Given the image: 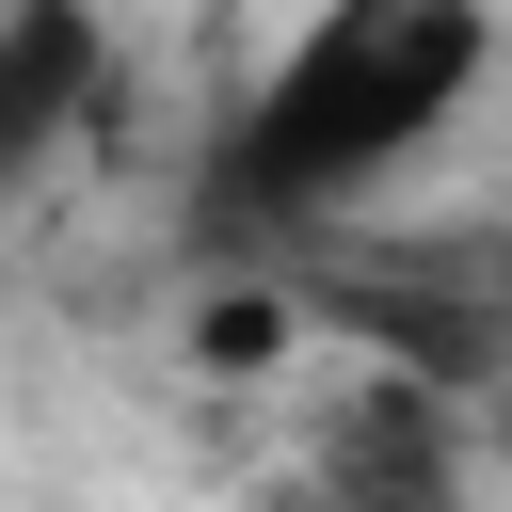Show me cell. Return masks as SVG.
Instances as JSON below:
<instances>
[{"label": "cell", "instance_id": "1", "mask_svg": "<svg viewBox=\"0 0 512 512\" xmlns=\"http://www.w3.org/2000/svg\"><path fill=\"white\" fill-rule=\"evenodd\" d=\"M496 16L480 0H320L304 48L208 128V176H192V224L208 240H272V224H320L352 208L384 160H416L464 80H480Z\"/></svg>", "mask_w": 512, "mask_h": 512}, {"label": "cell", "instance_id": "2", "mask_svg": "<svg viewBox=\"0 0 512 512\" xmlns=\"http://www.w3.org/2000/svg\"><path fill=\"white\" fill-rule=\"evenodd\" d=\"M304 336H352L368 368L416 384H512V256L480 240H384V256H320L304 272Z\"/></svg>", "mask_w": 512, "mask_h": 512}, {"label": "cell", "instance_id": "3", "mask_svg": "<svg viewBox=\"0 0 512 512\" xmlns=\"http://www.w3.org/2000/svg\"><path fill=\"white\" fill-rule=\"evenodd\" d=\"M96 96H112V32H96V0H0V192H16Z\"/></svg>", "mask_w": 512, "mask_h": 512}, {"label": "cell", "instance_id": "4", "mask_svg": "<svg viewBox=\"0 0 512 512\" xmlns=\"http://www.w3.org/2000/svg\"><path fill=\"white\" fill-rule=\"evenodd\" d=\"M320 464H336L352 496H448V480H464V448H448V384H416V368H368Z\"/></svg>", "mask_w": 512, "mask_h": 512}, {"label": "cell", "instance_id": "5", "mask_svg": "<svg viewBox=\"0 0 512 512\" xmlns=\"http://www.w3.org/2000/svg\"><path fill=\"white\" fill-rule=\"evenodd\" d=\"M304 352V288H208L192 304V368H288Z\"/></svg>", "mask_w": 512, "mask_h": 512}]
</instances>
